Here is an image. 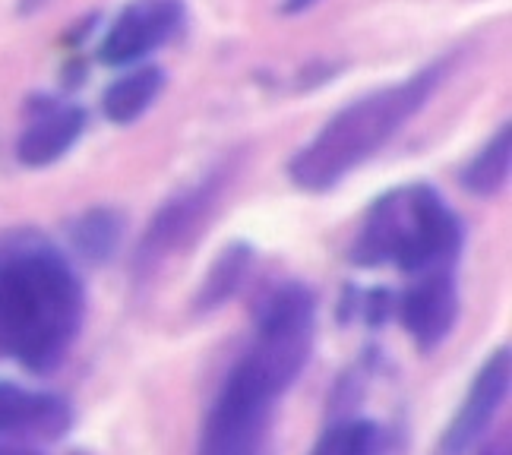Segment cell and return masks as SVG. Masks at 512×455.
<instances>
[{"label":"cell","mask_w":512,"mask_h":455,"mask_svg":"<svg viewBox=\"0 0 512 455\" xmlns=\"http://www.w3.org/2000/svg\"><path fill=\"white\" fill-rule=\"evenodd\" d=\"M313 4H320V0H282V13L294 16V13H304V10H310Z\"/></svg>","instance_id":"obj_18"},{"label":"cell","mask_w":512,"mask_h":455,"mask_svg":"<svg viewBox=\"0 0 512 455\" xmlns=\"http://www.w3.org/2000/svg\"><path fill=\"white\" fill-rule=\"evenodd\" d=\"M253 263H256V247L250 241L228 244L212 260L209 272L203 275V285H200V291H196V298H193V310L200 316L222 310L234 298V294L241 291V285L247 282Z\"/></svg>","instance_id":"obj_15"},{"label":"cell","mask_w":512,"mask_h":455,"mask_svg":"<svg viewBox=\"0 0 512 455\" xmlns=\"http://www.w3.org/2000/svg\"><path fill=\"white\" fill-rule=\"evenodd\" d=\"M127 234V215L114 206H92L67 225V241L76 260L89 266L111 263Z\"/></svg>","instance_id":"obj_12"},{"label":"cell","mask_w":512,"mask_h":455,"mask_svg":"<svg viewBox=\"0 0 512 455\" xmlns=\"http://www.w3.org/2000/svg\"><path fill=\"white\" fill-rule=\"evenodd\" d=\"M459 282L456 269H433L411 275L396 294V316L421 354L437 351L459 323Z\"/></svg>","instance_id":"obj_8"},{"label":"cell","mask_w":512,"mask_h":455,"mask_svg":"<svg viewBox=\"0 0 512 455\" xmlns=\"http://www.w3.org/2000/svg\"><path fill=\"white\" fill-rule=\"evenodd\" d=\"M452 64H456V54L437 57L418 73L405 76L402 83L373 89L358 102L345 105L339 114H332L317 136L291 155V184L307 193L339 187L373 155H380L405 130V124L415 121L430 105V98L449 79Z\"/></svg>","instance_id":"obj_2"},{"label":"cell","mask_w":512,"mask_h":455,"mask_svg":"<svg viewBox=\"0 0 512 455\" xmlns=\"http://www.w3.org/2000/svg\"><path fill=\"white\" fill-rule=\"evenodd\" d=\"M392 316H396V291H389L386 285H373L367 291L348 285L342 291V307H339L342 323L361 320L367 329H383Z\"/></svg>","instance_id":"obj_17"},{"label":"cell","mask_w":512,"mask_h":455,"mask_svg":"<svg viewBox=\"0 0 512 455\" xmlns=\"http://www.w3.org/2000/svg\"><path fill=\"white\" fill-rule=\"evenodd\" d=\"M70 427L73 408L64 395L0 380V440L57 443Z\"/></svg>","instance_id":"obj_10"},{"label":"cell","mask_w":512,"mask_h":455,"mask_svg":"<svg viewBox=\"0 0 512 455\" xmlns=\"http://www.w3.org/2000/svg\"><path fill=\"white\" fill-rule=\"evenodd\" d=\"M86 323V285L70 256L32 228L0 231V354L35 377L67 361Z\"/></svg>","instance_id":"obj_1"},{"label":"cell","mask_w":512,"mask_h":455,"mask_svg":"<svg viewBox=\"0 0 512 455\" xmlns=\"http://www.w3.org/2000/svg\"><path fill=\"white\" fill-rule=\"evenodd\" d=\"M509 162H512V130H509V124H503L481 146V152L465 165L462 187L468 193L481 196V200H490V196H497L506 187V181H509Z\"/></svg>","instance_id":"obj_16"},{"label":"cell","mask_w":512,"mask_h":455,"mask_svg":"<svg viewBox=\"0 0 512 455\" xmlns=\"http://www.w3.org/2000/svg\"><path fill=\"white\" fill-rule=\"evenodd\" d=\"M231 177H234V165H215L196 184L174 193L171 200H165L155 209V215L140 237V247L133 253L136 279H146V275H152L165 260H171L174 253H181L200 237V231L212 219L215 206L222 203Z\"/></svg>","instance_id":"obj_6"},{"label":"cell","mask_w":512,"mask_h":455,"mask_svg":"<svg viewBox=\"0 0 512 455\" xmlns=\"http://www.w3.org/2000/svg\"><path fill=\"white\" fill-rule=\"evenodd\" d=\"M86 130V111L61 98H35L29 121L16 140V158L26 168H48L80 143Z\"/></svg>","instance_id":"obj_11"},{"label":"cell","mask_w":512,"mask_h":455,"mask_svg":"<svg viewBox=\"0 0 512 455\" xmlns=\"http://www.w3.org/2000/svg\"><path fill=\"white\" fill-rule=\"evenodd\" d=\"M282 389L244 351L215 392L206 411L196 455H263L272 411L282 402Z\"/></svg>","instance_id":"obj_4"},{"label":"cell","mask_w":512,"mask_h":455,"mask_svg":"<svg viewBox=\"0 0 512 455\" xmlns=\"http://www.w3.org/2000/svg\"><path fill=\"white\" fill-rule=\"evenodd\" d=\"M48 4H51V0H16V10L23 13V16H29V13H38Z\"/></svg>","instance_id":"obj_19"},{"label":"cell","mask_w":512,"mask_h":455,"mask_svg":"<svg viewBox=\"0 0 512 455\" xmlns=\"http://www.w3.org/2000/svg\"><path fill=\"white\" fill-rule=\"evenodd\" d=\"M465 250V222L443 193L411 181L386 190L364 215V225L348 247V260L358 269L392 266L402 275L433 269H456Z\"/></svg>","instance_id":"obj_3"},{"label":"cell","mask_w":512,"mask_h":455,"mask_svg":"<svg viewBox=\"0 0 512 455\" xmlns=\"http://www.w3.org/2000/svg\"><path fill=\"white\" fill-rule=\"evenodd\" d=\"M187 26L184 0H130L114 16L105 38L98 42V64L105 67H133L143 64L149 54L174 42Z\"/></svg>","instance_id":"obj_7"},{"label":"cell","mask_w":512,"mask_h":455,"mask_svg":"<svg viewBox=\"0 0 512 455\" xmlns=\"http://www.w3.org/2000/svg\"><path fill=\"white\" fill-rule=\"evenodd\" d=\"M313 345H317L313 291L298 279L275 285L256 307L253 339L244 351L266 370L275 386L288 392L307 370Z\"/></svg>","instance_id":"obj_5"},{"label":"cell","mask_w":512,"mask_h":455,"mask_svg":"<svg viewBox=\"0 0 512 455\" xmlns=\"http://www.w3.org/2000/svg\"><path fill=\"white\" fill-rule=\"evenodd\" d=\"M481 455H512V452H509V437H503V440L494 443V446H487Z\"/></svg>","instance_id":"obj_20"},{"label":"cell","mask_w":512,"mask_h":455,"mask_svg":"<svg viewBox=\"0 0 512 455\" xmlns=\"http://www.w3.org/2000/svg\"><path fill=\"white\" fill-rule=\"evenodd\" d=\"M512 383V358L509 348H497L490 358L481 364V370L471 380L465 399L456 411V418L446 427L440 455H468L481 443V437L494 424L497 411L503 408Z\"/></svg>","instance_id":"obj_9"},{"label":"cell","mask_w":512,"mask_h":455,"mask_svg":"<svg viewBox=\"0 0 512 455\" xmlns=\"http://www.w3.org/2000/svg\"><path fill=\"white\" fill-rule=\"evenodd\" d=\"M165 70L162 67H133L130 73L117 76L114 83L102 92V111L111 124L127 127L155 105V98L165 89Z\"/></svg>","instance_id":"obj_14"},{"label":"cell","mask_w":512,"mask_h":455,"mask_svg":"<svg viewBox=\"0 0 512 455\" xmlns=\"http://www.w3.org/2000/svg\"><path fill=\"white\" fill-rule=\"evenodd\" d=\"M310 455H399V437L389 424L345 414L320 433Z\"/></svg>","instance_id":"obj_13"}]
</instances>
